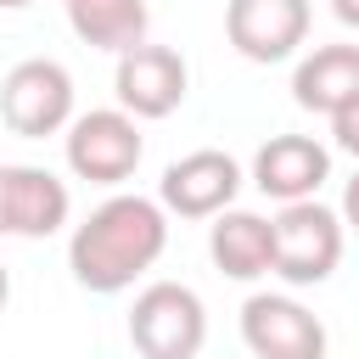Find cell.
Wrapping results in <instances>:
<instances>
[{
    "mask_svg": "<svg viewBox=\"0 0 359 359\" xmlns=\"http://www.w3.org/2000/svg\"><path fill=\"white\" fill-rule=\"evenodd\" d=\"M163 252H168V213L157 196H140V191H112L67 236V269L95 297L129 292Z\"/></svg>",
    "mask_w": 359,
    "mask_h": 359,
    "instance_id": "cell-1",
    "label": "cell"
},
{
    "mask_svg": "<svg viewBox=\"0 0 359 359\" xmlns=\"http://www.w3.org/2000/svg\"><path fill=\"white\" fill-rule=\"evenodd\" d=\"M269 224H275V264H269V275H280L286 286H325L337 275L342 241H348V224H342L337 208H325L320 196L280 202V213Z\"/></svg>",
    "mask_w": 359,
    "mask_h": 359,
    "instance_id": "cell-2",
    "label": "cell"
},
{
    "mask_svg": "<svg viewBox=\"0 0 359 359\" xmlns=\"http://www.w3.org/2000/svg\"><path fill=\"white\" fill-rule=\"evenodd\" d=\"M208 342V303L185 280H151L129 303V348L140 359H196Z\"/></svg>",
    "mask_w": 359,
    "mask_h": 359,
    "instance_id": "cell-3",
    "label": "cell"
},
{
    "mask_svg": "<svg viewBox=\"0 0 359 359\" xmlns=\"http://www.w3.org/2000/svg\"><path fill=\"white\" fill-rule=\"evenodd\" d=\"M62 157L73 168V180H90V185H123L140 157H146V135H140V118H129L123 107H90V112H73V123L62 129Z\"/></svg>",
    "mask_w": 359,
    "mask_h": 359,
    "instance_id": "cell-4",
    "label": "cell"
},
{
    "mask_svg": "<svg viewBox=\"0 0 359 359\" xmlns=\"http://www.w3.org/2000/svg\"><path fill=\"white\" fill-rule=\"evenodd\" d=\"M0 123L22 140L62 135L73 123V73L56 56H28L0 79Z\"/></svg>",
    "mask_w": 359,
    "mask_h": 359,
    "instance_id": "cell-5",
    "label": "cell"
},
{
    "mask_svg": "<svg viewBox=\"0 0 359 359\" xmlns=\"http://www.w3.org/2000/svg\"><path fill=\"white\" fill-rule=\"evenodd\" d=\"M112 95H118V107H123L129 118L157 123V118H168V112L185 107V95H191V67H185V56H180L174 45L140 39V45H129V50H118Z\"/></svg>",
    "mask_w": 359,
    "mask_h": 359,
    "instance_id": "cell-6",
    "label": "cell"
},
{
    "mask_svg": "<svg viewBox=\"0 0 359 359\" xmlns=\"http://www.w3.org/2000/svg\"><path fill=\"white\" fill-rule=\"evenodd\" d=\"M241 342L252 359H325L331 348L325 320L286 292H252L241 303Z\"/></svg>",
    "mask_w": 359,
    "mask_h": 359,
    "instance_id": "cell-7",
    "label": "cell"
},
{
    "mask_svg": "<svg viewBox=\"0 0 359 359\" xmlns=\"http://www.w3.org/2000/svg\"><path fill=\"white\" fill-rule=\"evenodd\" d=\"M309 22H314L309 0H230L224 6V39L252 67L292 62L309 39Z\"/></svg>",
    "mask_w": 359,
    "mask_h": 359,
    "instance_id": "cell-8",
    "label": "cell"
},
{
    "mask_svg": "<svg viewBox=\"0 0 359 359\" xmlns=\"http://www.w3.org/2000/svg\"><path fill=\"white\" fill-rule=\"evenodd\" d=\"M241 163L219 146H202V151H185L163 168L157 180V202L168 219H213L224 208H236L241 196Z\"/></svg>",
    "mask_w": 359,
    "mask_h": 359,
    "instance_id": "cell-9",
    "label": "cell"
},
{
    "mask_svg": "<svg viewBox=\"0 0 359 359\" xmlns=\"http://www.w3.org/2000/svg\"><path fill=\"white\" fill-rule=\"evenodd\" d=\"M73 196L39 163H0V241H45L67 224Z\"/></svg>",
    "mask_w": 359,
    "mask_h": 359,
    "instance_id": "cell-10",
    "label": "cell"
},
{
    "mask_svg": "<svg viewBox=\"0 0 359 359\" xmlns=\"http://www.w3.org/2000/svg\"><path fill=\"white\" fill-rule=\"evenodd\" d=\"M331 180V146L314 135H269L252 151V185L275 202H309Z\"/></svg>",
    "mask_w": 359,
    "mask_h": 359,
    "instance_id": "cell-11",
    "label": "cell"
},
{
    "mask_svg": "<svg viewBox=\"0 0 359 359\" xmlns=\"http://www.w3.org/2000/svg\"><path fill=\"white\" fill-rule=\"evenodd\" d=\"M208 258H213V269L230 275V280H258V275H269V264H275V224H269L264 213L224 208V213H213V224H208Z\"/></svg>",
    "mask_w": 359,
    "mask_h": 359,
    "instance_id": "cell-12",
    "label": "cell"
},
{
    "mask_svg": "<svg viewBox=\"0 0 359 359\" xmlns=\"http://www.w3.org/2000/svg\"><path fill=\"white\" fill-rule=\"evenodd\" d=\"M292 101L303 112H320V118H331L348 101H359V45H314L309 56H297Z\"/></svg>",
    "mask_w": 359,
    "mask_h": 359,
    "instance_id": "cell-13",
    "label": "cell"
},
{
    "mask_svg": "<svg viewBox=\"0 0 359 359\" xmlns=\"http://www.w3.org/2000/svg\"><path fill=\"white\" fill-rule=\"evenodd\" d=\"M62 11H67V28L90 50H112V56L140 45L146 28H151L146 0H62Z\"/></svg>",
    "mask_w": 359,
    "mask_h": 359,
    "instance_id": "cell-14",
    "label": "cell"
},
{
    "mask_svg": "<svg viewBox=\"0 0 359 359\" xmlns=\"http://www.w3.org/2000/svg\"><path fill=\"white\" fill-rule=\"evenodd\" d=\"M331 146L359 157V101H348L342 112H331Z\"/></svg>",
    "mask_w": 359,
    "mask_h": 359,
    "instance_id": "cell-15",
    "label": "cell"
},
{
    "mask_svg": "<svg viewBox=\"0 0 359 359\" xmlns=\"http://www.w3.org/2000/svg\"><path fill=\"white\" fill-rule=\"evenodd\" d=\"M337 213H342V224H348V230H359V174L342 185V202H337Z\"/></svg>",
    "mask_w": 359,
    "mask_h": 359,
    "instance_id": "cell-16",
    "label": "cell"
},
{
    "mask_svg": "<svg viewBox=\"0 0 359 359\" xmlns=\"http://www.w3.org/2000/svg\"><path fill=\"white\" fill-rule=\"evenodd\" d=\"M331 17H337L342 28H353V34H359V0H331Z\"/></svg>",
    "mask_w": 359,
    "mask_h": 359,
    "instance_id": "cell-17",
    "label": "cell"
},
{
    "mask_svg": "<svg viewBox=\"0 0 359 359\" xmlns=\"http://www.w3.org/2000/svg\"><path fill=\"white\" fill-rule=\"evenodd\" d=\"M6 303H11V269L0 264V309H6Z\"/></svg>",
    "mask_w": 359,
    "mask_h": 359,
    "instance_id": "cell-18",
    "label": "cell"
},
{
    "mask_svg": "<svg viewBox=\"0 0 359 359\" xmlns=\"http://www.w3.org/2000/svg\"><path fill=\"white\" fill-rule=\"evenodd\" d=\"M22 6H34V0H0V11H22Z\"/></svg>",
    "mask_w": 359,
    "mask_h": 359,
    "instance_id": "cell-19",
    "label": "cell"
}]
</instances>
